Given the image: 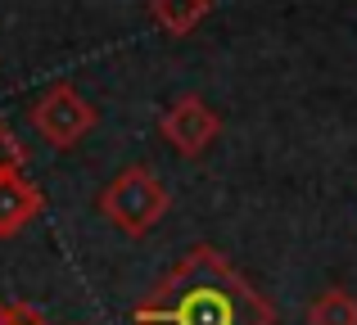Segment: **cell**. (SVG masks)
Returning <instances> with one entry per match:
<instances>
[{
	"label": "cell",
	"instance_id": "6da1fadb",
	"mask_svg": "<svg viewBox=\"0 0 357 325\" xmlns=\"http://www.w3.org/2000/svg\"><path fill=\"white\" fill-rule=\"evenodd\" d=\"M136 325H276V308L213 244H195L136 303Z\"/></svg>",
	"mask_w": 357,
	"mask_h": 325
},
{
	"label": "cell",
	"instance_id": "7a4b0ae2",
	"mask_svg": "<svg viewBox=\"0 0 357 325\" xmlns=\"http://www.w3.org/2000/svg\"><path fill=\"white\" fill-rule=\"evenodd\" d=\"M167 203H172L167 199V185L158 181V172H149V167H140V163L122 167L114 181L100 190V212L131 239L149 235V230L163 221Z\"/></svg>",
	"mask_w": 357,
	"mask_h": 325
},
{
	"label": "cell",
	"instance_id": "3957f363",
	"mask_svg": "<svg viewBox=\"0 0 357 325\" xmlns=\"http://www.w3.org/2000/svg\"><path fill=\"white\" fill-rule=\"evenodd\" d=\"M32 127L41 132V141L50 145V150H73V145L96 127V109H91L86 95H77V86L54 81L32 104Z\"/></svg>",
	"mask_w": 357,
	"mask_h": 325
},
{
	"label": "cell",
	"instance_id": "277c9868",
	"mask_svg": "<svg viewBox=\"0 0 357 325\" xmlns=\"http://www.w3.org/2000/svg\"><path fill=\"white\" fill-rule=\"evenodd\" d=\"M158 132H163V141L172 145L176 154L199 159V154L222 136V118H218V109H208L204 95H181V100L167 104L163 118H158Z\"/></svg>",
	"mask_w": 357,
	"mask_h": 325
},
{
	"label": "cell",
	"instance_id": "5b68a950",
	"mask_svg": "<svg viewBox=\"0 0 357 325\" xmlns=\"http://www.w3.org/2000/svg\"><path fill=\"white\" fill-rule=\"evenodd\" d=\"M41 208H45V194L23 176V167L0 172V239L27 230L36 217H41Z\"/></svg>",
	"mask_w": 357,
	"mask_h": 325
},
{
	"label": "cell",
	"instance_id": "8992f818",
	"mask_svg": "<svg viewBox=\"0 0 357 325\" xmlns=\"http://www.w3.org/2000/svg\"><path fill=\"white\" fill-rule=\"evenodd\" d=\"M208 9H213V0H149V18L167 36H190L208 18Z\"/></svg>",
	"mask_w": 357,
	"mask_h": 325
},
{
	"label": "cell",
	"instance_id": "52a82bcc",
	"mask_svg": "<svg viewBox=\"0 0 357 325\" xmlns=\"http://www.w3.org/2000/svg\"><path fill=\"white\" fill-rule=\"evenodd\" d=\"M307 325H357V299L349 290H326L307 303Z\"/></svg>",
	"mask_w": 357,
	"mask_h": 325
},
{
	"label": "cell",
	"instance_id": "ba28073f",
	"mask_svg": "<svg viewBox=\"0 0 357 325\" xmlns=\"http://www.w3.org/2000/svg\"><path fill=\"white\" fill-rule=\"evenodd\" d=\"M23 163H27L23 141H18V136L9 132L5 122H0V172H9V167H23Z\"/></svg>",
	"mask_w": 357,
	"mask_h": 325
},
{
	"label": "cell",
	"instance_id": "9c48e42d",
	"mask_svg": "<svg viewBox=\"0 0 357 325\" xmlns=\"http://www.w3.org/2000/svg\"><path fill=\"white\" fill-rule=\"evenodd\" d=\"M0 325H50V321L27 303H0Z\"/></svg>",
	"mask_w": 357,
	"mask_h": 325
}]
</instances>
